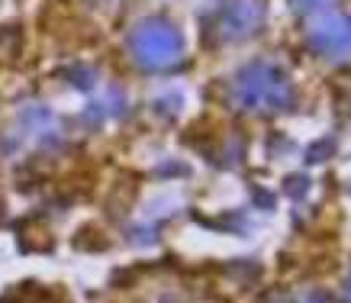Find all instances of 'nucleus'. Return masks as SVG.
Masks as SVG:
<instances>
[{
    "label": "nucleus",
    "instance_id": "f257e3e1",
    "mask_svg": "<svg viewBox=\"0 0 351 303\" xmlns=\"http://www.w3.org/2000/svg\"><path fill=\"white\" fill-rule=\"evenodd\" d=\"M178 49V36L171 29H155V26H145L138 33V55L152 62V55H158L155 62H171V55Z\"/></svg>",
    "mask_w": 351,
    "mask_h": 303
}]
</instances>
